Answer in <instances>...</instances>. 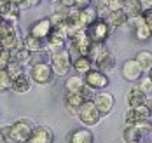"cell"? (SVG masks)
Listing matches in <instances>:
<instances>
[{
    "label": "cell",
    "mask_w": 152,
    "mask_h": 143,
    "mask_svg": "<svg viewBox=\"0 0 152 143\" xmlns=\"http://www.w3.org/2000/svg\"><path fill=\"white\" fill-rule=\"evenodd\" d=\"M49 65H51L54 75H60V77L68 75V72L72 70V56H70V51L65 47V46L49 51Z\"/></svg>",
    "instance_id": "obj_1"
},
{
    "label": "cell",
    "mask_w": 152,
    "mask_h": 143,
    "mask_svg": "<svg viewBox=\"0 0 152 143\" xmlns=\"http://www.w3.org/2000/svg\"><path fill=\"white\" fill-rule=\"evenodd\" d=\"M19 46H23V38L19 37L18 26L2 19L0 21V47L12 51Z\"/></svg>",
    "instance_id": "obj_2"
},
{
    "label": "cell",
    "mask_w": 152,
    "mask_h": 143,
    "mask_svg": "<svg viewBox=\"0 0 152 143\" xmlns=\"http://www.w3.org/2000/svg\"><path fill=\"white\" fill-rule=\"evenodd\" d=\"M77 117H79V120H80L86 127L98 126V124H100V119H102V115H100L98 108L94 107L93 99H84V101H82V105H80L79 110H77Z\"/></svg>",
    "instance_id": "obj_3"
},
{
    "label": "cell",
    "mask_w": 152,
    "mask_h": 143,
    "mask_svg": "<svg viewBox=\"0 0 152 143\" xmlns=\"http://www.w3.org/2000/svg\"><path fill=\"white\" fill-rule=\"evenodd\" d=\"M68 38H70V49H68V51L77 52V56H88L93 40H91V37H89V33H88L86 28L77 30V32L74 33V35H70Z\"/></svg>",
    "instance_id": "obj_4"
},
{
    "label": "cell",
    "mask_w": 152,
    "mask_h": 143,
    "mask_svg": "<svg viewBox=\"0 0 152 143\" xmlns=\"http://www.w3.org/2000/svg\"><path fill=\"white\" fill-rule=\"evenodd\" d=\"M30 79H31V82H35V84H39V86H47V84H51V82L54 80V72H53L49 61L30 65Z\"/></svg>",
    "instance_id": "obj_5"
},
{
    "label": "cell",
    "mask_w": 152,
    "mask_h": 143,
    "mask_svg": "<svg viewBox=\"0 0 152 143\" xmlns=\"http://www.w3.org/2000/svg\"><path fill=\"white\" fill-rule=\"evenodd\" d=\"M82 80H84V84H86L89 89H93V91H103V89L108 87V84H110L108 75H107L105 72L98 70V68L88 70V72L82 75Z\"/></svg>",
    "instance_id": "obj_6"
},
{
    "label": "cell",
    "mask_w": 152,
    "mask_h": 143,
    "mask_svg": "<svg viewBox=\"0 0 152 143\" xmlns=\"http://www.w3.org/2000/svg\"><path fill=\"white\" fill-rule=\"evenodd\" d=\"M31 131H33V122L30 119H18L11 124V140L14 143L28 142Z\"/></svg>",
    "instance_id": "obj_7"
},
{
    "label": "cell",
    "mask_w": 152,
    "mask_h": 143,
    "mask_svg": "<svg viewBox=\"0 0 152 143\" xmlns=\"http://www.w3.org/2000/svg\"><path fill=\"white\" fill-rule=\"evenodd\" d=\"M88 33L91 37L93 42H107V38L110 37V32L114 30L108 23H107L105 17H98L93 25H89L88 28Z\"/></svg>",
    "instance_id": "obj_8"
},
{
    "label": "cell",
    "mask_w": 152,
    "mask_h": 143,
    "mask_svg": "<svg viewBox=\"0 0 152 143\" xmlns=\"http://www.w3.org/2000/svg\"><path fill=\"white\" fill-rule=\"evenodd\" d=\"M93 103L98 108L102 117H107L110 112L114 110V96L110 94V93H98L93 98Z\"/></svg>",
    "instance_id": "obj_9"
},
{
    "label": "cell",
    "mask_w": 152,
    "mask_h": 143,
    "mask_svg": "<svg viewBox=\"0 0 152 143\" xmlns=\"http://www.w3.org/2000/svg\"><path fill=\"white\" fill-rule=\"evenodd\" d=\"M30 143H53L54 142V133L49 126H33V131L30 134Z\"/></svg>",
    "instance_id": "obj_10"
},
{
    "label": "cell",
    "mask_w": 152,
    "mask_h": 143,
    "mask_svg": "<svg viewBox=\"0 0 152 143\" xmlns=\"http://www.w3.org/2000/svg\"><path fill=\"white\" fill-rule=\"evenodd\" d=\"M66 38H68V35L65 33L63 28H53L49 32V35L46 37V49L47 51H53V49L63 47L66 44Z\"/></svg>",
    "instance_id": "obj_11"
},
{
    "label": "cell",
    "mask_w": 152,
    "mask_h": 143,
    "mask_svg": "<svg viewBox=\"0 0 152 143\" xmlns=\"http://www.w3.org/2000/svg\"><path fill=\"white\" fill-rule=\"evenodd\" d=\"M66 143H94V134L89 131V127H77L72 129L66 136Z\"/></svg>",
    "instance_id": "obj_12"
},
{
    "label": "cell",
    "mask_w": 152,
    "mask_h": 143,
    "mask_svg": "<svg viewBox=\"0 0 152 143\" xmlns=\"http://www.w3.org/2000/svg\"><path fill=\"white\" fill-rule=\"evenodd\" d=\"M122 77L128 80V82H137L138 79H142V68L137 63V60H126L122 65Z\"/></svg>",
    "instance_id": "obj_13"
},
{
    "label": "cell",
    "mask_w": 152,
    "mask_h": 143,
    "mask_svg": "<svg viewBox=\"0 0 152 143\" xmlns=\"http://www.w3.org/2000/svg\"><path fill=\"white\" fill-rule=\"evenodd\" d=\"M31 79L28 73H19V75H16L11 79V91H14L18 94H25V93H28L31 89Z\"/></svg>",
    "instance_id": "obj_14"
},
{
    "label": "cell",
    "mask_w": 152,
    "mask_h": 143,
    "mask_svg": "<svg viewBox=\"0 0 152 143\" xmlns=\"http://www.w3.org/2000/svg\"><path fill=\"white\" fill-rule=\"evenodd\" d=\"M53 30V25H51V19L49 17H42V19H37L33 25L30 26V30L28 33L33 35V37H37V38H42V40H46V37L49 35V32Z\"/></svg>",
    "instance_id": "obj_15"
},
{
    "label": "cell",
    "mask_w": 152,
    "mask_h": 143,
    "mask_svg": "<svg viewBox=\"0 0 152 143\" xmlns=\"http://www.w3.org/2000/svg\"><path fill=\"white\" fill-rule=\"evenodd\" d=\"M82 101H84V98L79 94V93H70V91H66L65 96H63V107H65L66 113H70V115H77V110H79V107L82 105Z\"/></svg>",
    "instance_id": "obj_16"
},
{
    "label": "cell",
    "mask_w": 152,
    "mask_h": 143,
    "mask_svg": "<svg viewBox=\"0 0 152 143\" xmlns=\"http://www.w3.org/2000/svg\"><path fill=\"white\" fill-rule=\"evenodd\" d=\"M93 65H96L98 70H102V72H105L107 73V72H110V70L115 68V56L107 49L102 56H98V58L93 61Z\"/></svg>",
    "instance_id": "obj_17"
},
{
    "label": "cell",
    "mask_w": 152,
    "mask_h": 143,
    "mask_svg": "<svg viewBox=\"0 0 152 143\" xmlns=\"http://www.w3.org/2000/svg\"><path fill=\"white\" fill-rule=\"evenodd\" d=\"M98 17H100V14H98V9H96V7L88 5V7H84V9H79V23H80L82 28H88V26L93 25Z\"/></svg>",
    "instance_id": "obj_18"
},
{
    "label": "cell",
    "mask_w": 152,
    "mask_h": 143,
    "mask_svg": "<svg viewBox=\"0 0 152 143\" xmlns=\"http://www.w3.org/2000/svg\"><path fill=\"white\" fill-rule=\"evenodd\" d=\"M105 19L112 28H119V26H124V25H126L128 16H126V12H124L122 9H114V11H108V12H107Z\"/></svg>",
    "instance_id": "obj_19"
},
{
    "label": "cell",
    "mask_w": 152,
    "mask_h": 143,
    "mask_svg": "<svg viewBox=\"0 0 152 143\" xmlns=\"http://www.w3.org/2000/svg\"><path fill=\"white\" fill-rule=\"evenodd\" d=\"M126 101H128V107L135 108V107H138V105L147 103V94L142 93L138 87H133L131 91H128V94H126Z\"/></svg>",
    "instance_id": "obj_20"
},
{
    "label": "cell",
    "mask_w": 152,
    "mask_h": 143,
    "mask_svg": "<svg viewBox=\"0 0 152 143\" xmlns=\"http://www.w3.org/2000/svg\"><path fill=\"white\" fill-rule=\"evenodd\" d=\"M23 46L28 49L30 52H37V51H44V49H46V40L37 38V37H33V35L28 33V35L23 38Z\"/></svg>",
    "instance_id": "obj_21"
},
{
    "label": "cell",
    "mask_w": 152,
    "mask_h": 143,
    "mask_svg": "<svg viewBox=\"0 0 152 143\" xmlns=\"http://www.w3.org/2000/svg\"><path fill=\"white\" fill-rule=\"evenodd\" d=\"M122 11L126 12V16H138V14H142L143 12V5H142V2L140 0H124L122 2Z\"/></svg>",
    "instance_id": "obj_22"
},
{
    "label": "cell",
    "mask_w": 152,
    "mask_h": 143,
    "mask_svg": "<svg viewBox=\"0 0 152 143\" xmlns=\"http://www.w3.org/2000/svg\"><path fill=\"white\" fill-rule=\"evenodd\" d=\"M72 68L75 70L79 75H84L88 70L93 68V61L89 60V56H77L75 60L72 61Z\"/></svg>",
    "instance_id": "obj_23"
},
{
    "label": "cell",
    "mask_w": 152,
    "mask_h": 143,
    "mask_svg": "<svg viewBox=\"0 0 152 143\" xmlns=\"http://www.w3.org/2000/svg\"><path fill=\"white\" fill-rule=\"evenodd\" d=\"M11 60L25 66V65H28V61H30V51L25 47V46H19V47H16L11 51Z\"/></svg>",
    "instance_id": "obj_24"
},
{
    "label": "cell",
    "mask_w": 152,
    "mask_h": 143,
    "mask_svg": "<svg viewBox=\"0 0 152 143\" xmlns=\"http://www.w3.org/2000/svg\"><path fill=\"white\" fill-rule=\"evenodd\" d=\"M84 87V80H82V75H70L68 79L65 80V89L70 91V93H80V89Z\"/></svg>",
    "instance_id": "obj_25"
},
{
    "label": "cell",
    "mask_w": 152,
    "mask_h": 143,
    "mask_svg": "<svg viewBox=\"0 0 152 143\" xmlns=\"http://www.w3.org/2000/svg\"><path fill=\"white\" fill-rule=\"evenodd\" d=\"M135 60L140 65L142 72H147L149 73V70L152 68V52L151 51H140L137 56H135Z\"/></svg>",
    "instance_id": "obj_26"
},
{
    "label": "cell",
    "mask_w": 152,
    "mask_h": 143,
    "mask_svg": "<svg viewBox=\"0 0 152 143\" xmlns=\"http://www.w3.org/2000/svg\"><path fill=\"white\" fill-rule=\"evenodd\" d=\"M122 140H124V143L140 142V140H142V133L137 129V126H133V124H126L124 131H122Z\"/></svg>",
    "instance_id": "obj_27"
},
{
    "label": "cell",
    "mask_w": 152,
    "mask_h": 143,
    "mask_svg": "<svg viewBox=\"0 0 152 143\" xmlns=\"http://www.w3.org/2000/svg\"><path fill=\"white\" fill-rule=\"evenodd\" d=\"M135 37H137V40H140V42H145V40H149V38H152V33H151V26L147 25V23H143V25H140V26H137L135 30Z\"/></svg>",
    "instance_id": "obj_28"
},
{
    "label": "cell",
    "mask_w": 152,
    "mask_h": 143,
    "mask_svg": "<svg viewBox=\"0 0 152 143\" xmlns=\"http://www.w3.org/2000/svg\"><path fill=\"white\" fill-rule=\"evenodd\" d=\"M46 61H49V52H47V49L37 51V52H30V61H28V65L46 63Z\"/></svg>",
    "instance_id": "obj_29"
},
{
    "label": "cell",
    "mask_w": 152,
    "mask_h": 143,
    "mask_svg": "<svg viewBox=\"0 0 152 143\" xmlns=\"http://www.w3.org/2000/svg\"><path fill=\"white\" fill-rule=\"evenodd\" d=\"M5 72H7V73L11 75V79H12V77H16V75H19V73H23V72H25V66L11 60V61L7 63V66H5Z\"/></svg>",
    "instance_id": "obj_30"
},
{
    "label": "cell",
    "mask_w": 152,
    "mask_h": 143,
    "mask_svg": "<svg viewBox=\"0 0 152 143\" xmlns=\"http://www.w3.org/2000/svg\"><path fill=\"white\" fill-rule=\"evenodd\" d=\"M11 89V75L5 70H0V93Z\"/></svg>",
    "instance_id": "obj_31"
},
{
    "label": "cell",
    "mask_w": 152,
    "mask_h": 143,
    "mask_svg": "<svg viewBox=\"0 0 152 143\" xmlns=\"http://www.w3.org/2000/svg\"><path fill=\"white\" fill-rule=\"evenodd\" d=\"M138 84L137 87L142 91V93H145V94H151L152 93V79L151 77H143V79H138Z\"/></svg>",
    "instance_id": "obj_32"
},
{
    "label": "cell",
    "mask_w": 152,
    "mask_h": 143,
    "mask_svg": "<svg viewBox=\"0 0 152 143\" xmlns=\"http://www.w3.org/2000/svg\"><path fill=\"white\" fill-rule=\"evenodd\" d=\"M135 110H137V113L142 117V119H151V117H152V107H149L147 103L135 107Z\"/></svg>",
    "instance_id": "obj_33"
},
{
    "label": "cell",
    "mask_w": 152,
    "mask_h": 143,
    "mask_svg": "<svg viewBox=\"0 0 152 143\" xmlns=\"http://www.w3.org/2000/svg\"><path fill=\"white\" fill-rule=\"evenodd\" d=\"M9 61H11V51L0 47V70H5Z\"/></svg>",
    "instance_id": "obj_34"
},
{
    "label": "cell",
    "mask_w": 152,
    "mask_h": 143,
    "mask_svg": "<svg viewBox=\"0 0 152 143\" xmlns=\"http://www.w3.org/2000/svg\"><path fill=\"white\" fill-rule=\"evenodd\" d=\"M145 21H143V16L142 14H138V16H128V19H126V25L129 26V28H137V26H140V25H143Z\"/></svg>",
    "instance_id": "obj_35"
},
{
    "label": "cell",
    "mask_w": 152,
    "mask_h": 143,
    "mask_svg": "<svg viewBox=\"0 0 152 143\" xmlns=\"http://www.w3.org/2000/svg\"><path fill=\"white\" fill-rule=\"evenodd\" d=\"M140 119H142V117L137 113L135 108H131V107H129V108L126 110V124H137Z\"/></svg>",
    "instance_id": "obj_36"
},
{
    "label": "cell",
    "mask_w": 152,
    "mask_h": 143,
    "mask_svg": "<svg viewBox=\"0 0 152 143\" xmlns=\"http://www.w3.org/2000/svg\"><path fill=\"white\" fill-rule=\"evenodd\" d=\"M40 4H42V0H23L19 9H33V7H39Z\"/></svg>",
    "instance_id": "obj_37"
},
{
    "label": "cell",
    "mask_w": 152,
    "mask_h": 143,
    "mask_svg": "<svg viewBox=\"0 0 152 143\" xmlns=\"http://www.w3.org/2000/svg\"><path fill=\"white\" fill-rule=\"evenodd\" d=\"M142 16H143V21H145L149 26H152V7H145L143 12H142Z\"/></svg>",
    "instance_id": "obj_38"
},
{
    "label": "cell",
    "mask_w": 152,
    "mask_h": 143,
    "mask_svg": "<svg viewBox=\"0 0 152 143\" xmlns=\"http://www.w3.org/2000/svg\"><path fill=\"white\" fill-rule=\"evenodd\" d=\"M88 5H91V0H74V7L77 9H84Z\"/></svg>",
    "instance_id": "obj_39"
},
{
    "label": "cell",
    "mask_w": 152,
    "mask_h": 143,
    "mask_svg": "<svg viewBox=\"0 0 152 143\" xmlns=\"http://www.w3.org/2000/svg\"><path fill=\"white\" fill-rule=\"evenodd\" d=\"M60 4H63L65 7H72L74 5V0H60Z\"/></svg>",
    "instance_id": "obj_40"
},
{
    "label": "cell",
    "mask_w": 152,
    "mask_h": 143,
    "mask_svg": "<svg viewBox=\"0 0 152 143\" xmlns=\"http://www.w3.org/2000/svg\"><path fill=\"white\" fill-rule=\"evenodd\" d=\"M143 7H152V0H140Z\"/></svg>",
    "instance_id": "obj_41"
},
{
    "label": "cell",
    "mask_w": 152,
    "mask_h": 143,
    "mask_svg": "<svg viewBox=\"0 0 152 143\" xmlns=\"http://www.w3.org/2000/svg\"><path fill=\"white\" fill-rule=\"evenodd\" d=\"M110 2H112V0H100V4H102V5H105V7H108V4H110Z\"/></svg>",
    "instance_id": "obj_42"
},
{
    "label": "cell",
    "mask_w": 152,
    "mask_h": 143,
    "mask_svg": "<svg viewBox=\"0 0 152 143\" xmlns=\"http://www.w3.org/2000/svg\"><path fill=\"white\" fill-rule=\"evenodd\" d=\"M0 143H7V140H5V136L0 133Z\"/></svg>",
    "instance_id": "obj_43"
},
{
    "label": "cell",
    "mask_w": 152,
    "mask_h": 143,
    "mask_svg": "<svg viewBox=\"0 0 152 143\" xmlns=\"http://www.w3.org/2000/svg\"><path fill=\"white\" fill-rule=\"evenodd\" d=\"M11 2H12V4H16V5H21V4H23V0H11Z\"/></svg>",
    "instance_id": "obj_44"
},
{
    "label": "cell",
    "mask_w": 152,
    "mask_h": 143,
    "mask_svg": "<svg viewBox=\"0 0 152 143\" xmlns=\"http://www.w3.org/2000/svg\"><path fill=\"white\" fill-rule=\"evenodd\" d=\"M149 134H152V120H151V127H149Z\"/></svg>",
    "instance_id": "obj_45"
},
{
    "label": "cell",
    "mask_w": 152,
    "mask_h": 143,
    "mask_svg": "<svg viewBox=\"0 0 152 143\" xmlns=\"http://www.w3.org/2000/svg\"><path fill=\"white\" fill-rule=\"evenodd\" d=\"M149 77H151V79H152V68H151V70H149Z\"/></svg>",
    "instance_id": "obj_46"
},
{
    "label": "cell",
    "mask_w": 152,
    "mask_h": 143,
    "mask_svg": "<svg viewBox=\"0 0 152 143\" xmlns=\"http://www.w3.org/2000/svg\"><path fill=\"white\" fill-rule=\"evenodd\" d=\"M128 143H142V140H140V142H128Z\"/></svg>",
    "instance_id": "obj_47"
},
{
    "label": "cell",
    "mask_w": 152,
    "mask_h": 143,
    "mask_svg": "<svg viewBox=\"0 0 152 143\" xmlns=\"http://www.w3.org/2000/svg\"><path fill=\"white\" fill-rule=\"evenodd\" d=\"M51 2H53V4H56V2H60V0H51Z\"/></svg>",
    "instance_id": "obj_48"
},
{
    "label": "cell",
    "mask_w": 152,
    "mask_h": 143,
    "mask_svg": "<svg viewBox=\"0 0 152 143\" xmlns=\"http://www.w3.org/2000/svg\"><path fill=\"white\" fill-rule=\"evenodd\" d=\"M151 33H152V26H151Z\"/></svg>",
    "instance_id": "obj_49"
},
{
    "label": "cell",
    "mask_w": 152,
    "mask_h": 143,
    "mask_svg": "<svg viewBox=\"0 0 152 143\" xmlns=\"http://www.w3.org/2000/svg\"><path fill=\"white\" fill-rule=\"evenodd\" d=\"M25 143H30V142H25Z\"/></svg>",
    "instance_id": "obj_50"
},
{
    "label": "cell",
    "mask_w": 152,
    "mask_h": 143,
    "mask_svg": "<svg viewBox=\"0 0 152 143\" xmlns=\"http://www.w3.org/2000/svg\"><path fill=\"white\" fill-rule=\"evenodd\" d=\"M122 2H124V0H122Z\"/></svg>",
    "instance_id": "obj_51"
}]
</instances>
